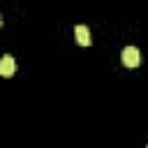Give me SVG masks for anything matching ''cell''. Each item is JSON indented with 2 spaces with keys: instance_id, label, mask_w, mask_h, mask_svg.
Returning <instances> with one entry per match:
<instances>
[{
  "instance_id": "cell-1",
  "label": "cell",
  "mask_w": 148,
  "mask_h": 148,
  "mask_svg": "<svg viewBox=\"0 0 148 148\" xmlns=\"http://www.w3.org/2000/svg\"><path fill=\"white\" fill-rule=\"evenodd\" d=\"M120 60L125 67H136L141 62V56H139V49L136 46H125L123 53H120Z\"/></svg>"
},
{
  "instance_id": "cell-4",
  "label": "cell",
  "mask_w": 148,
  "mask_h": 148,
  "mask_svg": "<svg viewBox=\"0 0 148 148\" xmlns=\"http://www.w3.org/2000/svg\"><path fill=\"white\" fill-rule=\"evenodd\" d=\"M0 25H2V16H0Z\"/></svg>"
},
{
  "instance_id": "cell-2",
  "label": "cell",
  "mask_w": 148,
  "mask_h": 148,
  "mask_svg": "<svg viewBox=\"0 0 148 148\" xmlns=\"http://www.w3.org/2000/svg\"><path fill=\"white\" fill-rule=\"evenodd\" d=\"M14 69H16L14 58H12V56H2V58H0V76L9 79V76L14 74Z\"/></svg>"
},
{
  "instance_id": "cell-3",
  "label": "cell",
  "mask_w": 148,
  "mask_h": 148,
  "mask_svg": "<svg viewBox=\"0 0 148 148\" xmlns=\"http://www.w3.org/2000/svg\"><path fill=\"white\" fill-rule=\"evenodd\" d=\"M74 35H76V42L81 44V46H88L92 39H90V32H88V28L86 25H76L74 28Z\"/></svg>"
}]
</instances>
